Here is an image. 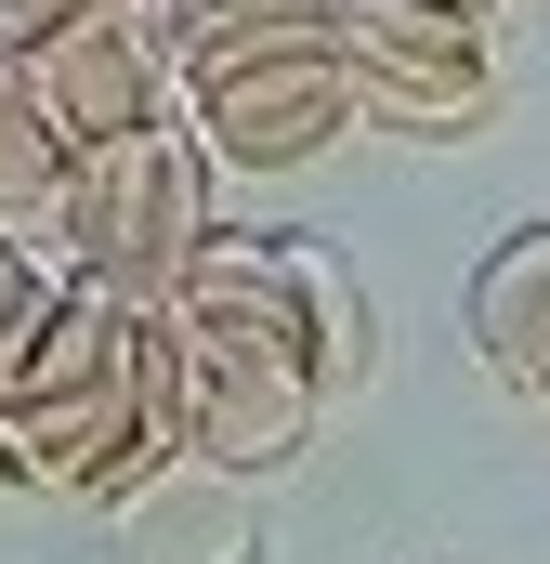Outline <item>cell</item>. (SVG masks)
<instances>
[{"label": "cell", "mask_w": 550, "mask_h": 564, "mask_svg": "<svg viewBox=\"0 0 550 564\" xmlns=\"http://www.w3.org/2000/svg\"><path fill=\"white\" fill-rule=\"evenodd\" d=\"M170 341H184V459L197 473H288L315 421L341 394H367L381 368V328H367V289L341 276V250L315 237H197L184 276L157 289Z\"/></svg>", "instance_id": "obj_1"}, {"label": "cell", "mask_w": 550, "mask_h": 564, "mask_svg": "<svg viewBox=\"0 0 550 564\" xmlns=\"http://www.w3.org/2000/svg\"><path fill=\"white\" fill-rule=\"evenodd\" d=\"M40 237L66 250V276L119 289V302H157V289L184 276V250L210 237V144H184L170 119L106 132V144H66Z\"/></svg>", "instance_id": "obj_2"}, {"label": "cell", "mask_w": 550, "mask_h": 564, "mask_svg": "<svg viewBox=\"0 0 550 564\" xmlns=\"http://www.w3.org/2000/svg\"><path fill=\"white\" fill-rule=\"evenodd\" d=\"M328 40H341L354 119L446 144L498 106V0H328Z\"/></svg>", "instance_id": "obj_3"}, {"label": "cell", "mask_w": 550, "mask_h": 564, "mask_svg": "<svg viewBox=\"0 0 550 564\" xmlns=\"http://www.w3.org/2000/svg\"><path fill=\"white\" fill-rule=\"evenodd\" d=\"M184 106L210 171H315L328 144L354 132V79H341V40H250V53H210L184 66Z\"/></svg>", "instance_id": "obj_4"}, {"label": "cell", "mask_w": 550, "mask_h": 564, "mask_svg": "<svg viewBox=\"0 0 550 564\" xmlns=\"http://www.w3.org/2000/svg\"><path fill=\"white\" fill-rule=\"evenodd\" d=\"M13 53H26V93H40L53 144H106V132H144V119H170V53H157L144 0L66 13V26H26Z\"/></svg>", "instance_id": "obj_5"}, {"label": "cell", "mask_w": 550, "mask_h": 564, "mask_svg": "<svg viewBox=\"0 0 550 564\" xmlns=\"http://www.w3.org/2000/svg\"><path fill=\"white\" fill-rule=\"evenodd\" d=\"M459 328H472L485 381L550 394V224H512V237L472 263V289H459Z\"/></svg>", "instance_id": "obj_6"}, {"label": "cell", "mask_w": 550, "mask_h": 564, "mask_svg": "<svg viewBox=\"0 0 550 564\" xmlns=\"http://www.w3.org/2000/svg\"><path fill=\"white\" fill-rule=\"evenodd\" d=\"M144 26H157V53H170V79H184V66H210V53H250V40H315L328 0H144Z\"/></svg>", "instance_id": "obj_7"}, {"label": "cell", "mask_w": 550, "mask_h": 564, "mask_svg": "<svg viewBox=\"0 0 550 564\" xmlns=\"http://www.w3.org/2000/svg\"><path fill=\"white\" fill-rule=\"evenodd\" d=\"M53 171H66V144H53L40 93H26V53L0 40V224H26V237H40V210H53Z\"/></svg>", "instance_id": "obj_8"}, {"label": "cell", "mask_w": 550, "mask_h": 564, "mask_svg": "<svg viewBox=\"0 0 550 564\" xmlns=\"http://www.w3.org/2000/svg\"><path fill=\"white\" fill-rule=\"evenodd\" d=\"M66 13H106V0H0V40H26V26H66Z\"/></svg>", "instance_id": "obj_9"}, {"label": "cell", "mask_w": 550, "mask_h": 564, "mask_svg": "<svg viewBox=\"0 0 550 564\" xmlns=\"http://www.w3.org/2000/svg\"><path fill=\"white\" fill-rule=\"evenodd\" d=\"M26 276H40V250H26V224H0V302H13Z\"/></svg>", "instance_id": "obj_10"}, {"label": "cell", "mask_w": 550, "mask_h": 564, "mask_svg": "<svg viewBox=\"0 0 550 564\" xmlns=\"http://www.w3.org/2000/svg\"><path fill=\"white\" fill-rule=\"evenodd\" d=\"M0 486H26V446H13V421H0Z\"/></svg>", "instance_id": "obj_11"}]
</instances>
